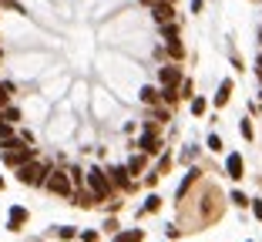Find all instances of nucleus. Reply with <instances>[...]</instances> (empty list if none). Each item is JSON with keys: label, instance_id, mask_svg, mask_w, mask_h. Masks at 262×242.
I'll use <instances>...</instances> for the list:
<instances>
[{"label": "nucleus", "instance_id": "nucleus-1", "mask_svg": "<svg viewBox=\"0 0 262 242\" xmlns=\"http://www.w3.org/2000/svg\"><path fill=\"white\" fill-rule=\"evenodd\" d=\"M0 158H4L7 168H20L24 162L34 158V148H31V141H24V138H7V141H0Z\"/></svg>", "mask_w": 262, "mask_h": 242}, {"label": "nucleus", "instance_id": "nucleus-2", "mask_svg": "<svg viewBox=\"0 0 262 242\" xmlns=\"http://www.w3.org/2000/svg\"><path fill=\"white\" fill-rule=\"evenodd\" d=\"M47 172H51V165H44V162H37V158H31V162H24L20 168H17V179H20L24 185H31V188H44Z\"/></svg>", "mask_w": 262, "mask_h": 242}, {"label": "nucleus", "instance_id": "nucleus-3", "mask_svg": "<svg viewBox=\"0 0 262 242\" xmlns=\"http://www.w3.org/2000/svg\"><path fill=\"white\" fill-rule=\"evenodd\" d=\"M44 188L51 192V195H61V199H71L74 195V182H71V172H64V168H51L44 179Z\"/></svg>", "mask_w": 262, "mask_h": 242}, {"label": "nucleus", "instance_id": "nucleus-4", "mask_svg": "<svg viewBox=\"0 0 262 242\" xmlns=\"http://www.w3.org/2000/svg\"><path fill=\"white\" fill-rule=\"evenodd\" d=\"M88 188H91L94 195H98V202H108L111 199V192H115V188H111V179H108V172H104V168H88Z\"/></svg>", "mask_w": 262, "mask_h": 242}, {"label": "nucleus", "instance_id": "nucleus-5", "mask_svg": "<svg viewBox=\"0 0 262 242\" xmlns=\"http://www.w3.org/2000/svg\"><path fill=\"white\" fill-rule=\"evenodd\" d=\"M158 81H162V87H175L178 91V84H182V68H178V61L165 64V68L158 71Z\"/></svg>", "mask_w": 262, "mask_h": 242}, {"label": "nucleus", "instance_id": "nucleus-6", "mask_svg": "<svg viewBox=\"0 0 262 242\" xmlns=\"http://www.w3.org/2000/svg\"><path fill=\"white\" fill-rule=\"evenodd\" d=\"M108 179H111V188H118V192H128L131 188V175L124 165H115V168H108Z\"/></svg>", "mask_w": 262, "mask_h": 242}, {"label": "nucleus", "instance_id": "nucleus-7", "mask_svg": "<svg viewBox=\"0 0 262 242\" xmlns=\"http://www.w3.org/2000/svg\"><path fill=\"white\" fill-rule=\"evenodd\" d=\"M138 148L145 151V155H158V151H162V141H158V135H155L151 125L145 128V135H141V141H138Z\"/></svg>", "mask_w": 262, "mask_h": 242}, {"label": "nucleus", "instance_id": "nucleus-8", "mask_svg": "<svg viewBox=\"0 0 262 242\" xmlns=\"http://www.w3.org/2000/svg\"><path fill=\"white\" fill-rule=\"evenodd\" d=\"M151 17H155V24L175 20V4H155V7H151Z\"/></svg>", "mask_w": 262, "mask_h": 242}, {"label": "nucleus", "instance_id": "nucleus-9", "mask_svg": "<svg viewBox=\"0 0 262 242\" xmlns=\"http://www.w3.org/2000/svg\"><path fill=\"white\" fill-rule=\"evenodd\" d=\"M225 175H229V179H242V175H246L242 155H229V158H225Z\"/></svg>", "mask_w": 262, "mask_h": 242}, {"label": "nucleus", "instance_id": "nucleus-10", "mask_svg": "<svg viewBox=\"0 0 262 242\" xmlns=\"http://www.w3.org/2000/svg\"><path fill=\"white\" fill-rule=\"evenodd\" d=\"M24 222H27V209H24V205H14V209H10V219H7V229L17 232V229H24Z\"/></svg>", "mask_w": 262, "mask_h": 242}, {"label": "nucleus", "instance_id": "nucleus-11", "mask_svg": "<svg viewBox=\"0 0 262 242\" xmlns=\"http://www.w3.org/2000/svg\"><path fill=\"white\" fill-rule=\"evenodd\" d=\"M74 205H81V209H91V205H98V195H94L91 188H88V192H74Z\"/></svg>", "mask_w": 262, "mask_h": 242}, {"label": "nucleus", "instance_id": "nucleus-12", "mask_svg": "<svg viewBox=\"0 0 262 242\" xmlns=\"http://www.w3.org/2000/svg\"><path fill=\"white\" fill-rule=\"evenodd\" d=\"M145 232L141 229H124V232H115V242H141Z\"/></svg>", "mask_w": 262, "mask_h": 242}, {"label": "nucleus", "instance_id": "nucleus-13", "mask_svg": "<svg viewBox=\"0 0 262 242\" xmlns=\"http://www.w3.org/2000/svg\"><path fill=\"white\" fill-rule=\"evenodd\" d=\"M124 168H128V175H141V172H145V151H141V155H135L128 165H124Z\"/></svg>", "mask_w": 262, "mask_h": 242}, {"label": "nucleus", "instance_id": "nucleus-14", "mask_svg": "<svg viewBox=\"0 0 262 242\" xmlns=\"http://www.w3.org/2000/svg\"><path fill=\"white\" fill-rule=\"evenodd\" d=\"M141 101L145 104H158L162 101V91H158V87H141Z\"/></svg>", "mask_w": 262, "mask_h": 242}, {"label": "nucleus", "instance_id": "nucleus-15", "mask_svg": "<svg viewBox=\"0 0 262 242\" xmlns=\"http://www.w3.org/2000/svg\"><path fill=\"white\" fill-rule=\"evenodd\" d=\"M168 57L171 61H182V57H185V47H182V40H168Z\"/></svg>", "mask_w": 262, "mask_h": 242}, {"label": "nucleus", "instance_id": "nucleus-16", "mask_svg": "<svg viewBox=\"0 0 262 242\" xmlns=\"http://www.w3.org/2000/svg\"><path fill=\"white\" fill-rule=\"evenodd\" d=\"M229 94H232V81L225 78V81H222V87H219V94H215V104H219V108L229 101Z\"/></svg>", "mask_w": 262, "mask_h": 242}, {"label": "nucleus", "instance_id": "nucleus-17", "mask_svg": "<svg viewBox=\"0 0 262 242\" xmlns=\"http://www.w3.org/2000/svg\"><path fill=\"white\" fill-rule=\"evenodd\" d=\"M178 34H182V27H178V24H175V20H168V24H162V37H165V40H175V37H178Z\"/></svg>", "mask_w": 262, "mask_h": 242}, {"label": "nucleus", "instance_id": "nucleus-18", "mask_svg": "<svg viewBox=\"0 0 262 242\" xmlns=\"http://www.w3.org/2000/svg\"><path fill=\"white\" fill-rule=\"evenodd\" d=\"M0 118H4V121H10V125H14V121H20V111H17L14 104H4V108H0Z\"/></svg>", "mask_w": 262, "mask_h": 242}, {"label": "nucleus", "instance_id": "nucleus-19", "mask_svg": "<svg viewBox=\"0 0 262 242\" xmlns=\"http://www.w3.org/2000/svg\"><path fill=\"white\" fill-rule=\"evenodd\" d=\"M54 235H57V239H64V242H71V239L77 235V229H74V226H57Z\"/></svg>", "mask_w": 262, "mask_h": 242}, {"label": "nucleus", "instance_id": "nucleus-20", "mask_svg": "<svg viewBox=\"0 0 262 242\" xmlns=\"http://www.w3.org/2000/svg\"><path fill=\"white\" fill-rule=\"evenodd\" d=\"M7 138H14V125L0 118V141H7Z\"/></svg>", "mask_w": 262, "mask_h": 242}, {"label": "nucleus", "instance_id": "nucleus-21", "mask_svg": "<svg viewBox=\"0 0 262 242\" xmlns=\"http://www.w3.org/2000/svg\"><path fill=\"white\" fill-rule=\"evenodd\" d=\"M158 209H162V199H158V195H148L145 199V212H158Z\"/></svg>", "mask_w": 262, "mask_h": 242}, {"label": "nucleus", "instance_id": "nucleus-22", "mask_svg": "<svg viewBox=\"0 0 262 242\" xmlns=\"http://www.w3.org/2000/svg\"><path fill=\"white\" fill-rule=\"evenodd\" d=\"M208 148H212V151H222V138H219V135H208Z\"/></svg>", "mask_w": 262, "mask_h": 242}, {"label": "nucleus", "instance_id": "nucleus-23", "mask_svg": "<svg viewBox=\"0 0 262 242\" xmlns=\"http://www.w3.org/2000/svg\"><path fill=\"white\" fill-rule=\"evenodd\" d=\"M202 111H205V101H202V98H192V115H202Z\"/></svg>", "mask_w": 262, "mask_h": 242}, {"label": "nucleus", "instance_id": "nucleus-24", "mask_svg": "<svg viewBox=\"0 0 262 242\" xmlns=\"http://www.w3.org/2000/svg\"><path fill=\"white\" fill-rule=\"evenodd\" d=\"M178 98H192V81H182V94Z\"/></svg>", "mask_w": 262, "mask_h": 242}, {"label": "nucleus", "instance_id": "nucleus-25", "mask_svg": "<svg viewBox=\"0 0 262 242\" xmlns=\"http://www.w3.org/2000/svg\"><path fill=\"white\" fill-rule=\"evenodd\" d=\"M168 168H171V158H168V155H165V158H162V162H158V175H162V172H168Z\"/></svg>", "mask_w": 262, "mask_h": 242}, {"label": "nucleus", "instance_id": "nucleus-26", "mask_svg": "<svg viewBox=\"0 0 262 242\" xmlns=\"http://www.w3.org/2000/svg\"><path fill=\"white\" fill-rule=\"evenodd\" d=\"M232 202H235V205H249V199L242 195V192H232Z\"/></svg>", "mask_w": 262, "mask_h": 242}, {"label": "nucleus", "instance_id": "nucleus-27", "mask_svg": "<svg viewBox=\"0 0 262 242\" xmlns=\"http://www.w3.org/2000/svg\"><path fill=\"white\" fill-rule=\"evenodd\" d=\"M81 239H84V242H98V232H94V229H88V232H81Z\"/></svg>", "mask_w": 262, "mask_h": 242}, {"label": "nucleus", "instance_id": "nucleus-28", "mask_svg": "<svg viewBox=\"0 0 262 242\" xmlns=\"http://www.w3.org/2000/svg\"><path fill=\"white\" fill-rule=\"evenodd\" d=\"M145 7H155V4H175V0H141Z\"/></svg>", "mask_w": 262, "mask_h": 242}, {"label": "nucleus", "instance_id": "nucleus-29", "mask_svg": "<svg viewBox=\"0 0 262 242\" xmlns=\"http://www.w3.org/2000/svg\"><path fill=\"white\" fill-rule=\"evenodd\" d=\"M202 7H205V0H192V14H199Z\"/></svg>", "mask_w": 262, "mask_h": 242}, {"label": "nucleus", "instance_id": "nucleus-30", "mask_svg": "<svg viewBox=\"0 0 262 242\" xmlns=\"http://www.w3.org/2000/svg\"><path fill=\"white\" fill-rule=\"evenodd\" d=\"M252 212H255V219H262V202H252Z\"/></svg>", "mask_w": 262, "mask_h": 242}, {"label": "nucleus", "instance_id": "nucleus-31", "mask_svg": "<svg viewBox=\"0 0 262 242\" xmlns=\"http://www.w3.org/2000/svg\"><path fill=\"white\" fill-rule=\"evenodd\" d=\"M255 74H259V81H262V61H259V68H255Z\"/></svg>", "mask_w": 262, "mask_h": 242}, {"label": "nucleus", "instance_id": "nucleus-32", "mask_svg": "<svg viewBox=\"0 0 262 242\" xmlns=\"http://www.w3.org/2000/svg\"><path fill=\"white\" fill-rule=\"evenodd\" d=\"M0 188H4V179H0Z\"/></svg>", "mask_w": 262, "mask_h": 242}, {"label": "nucleus", "instance_id": "nucleus-33", "mask_svg": "<svg viewBox=\"0 0 262 242\" xmlns=\"http://www.w3.org/2000/svg\"><path fill=\"white\" fill-rule=\"evenodd\" d=\"M259 40H262V31H259Z\"/></svg>", "mask_w": 262, "mask_h": 242}, {"label": "nucleus", "instance_id": "nucleus-34", "mask_svg": "<svg viewBox=\"0 0 262 242\" xmlns=\"http://www.w3.org/2000/svg\"><path fill=\"white\" fill-rule=\"evenodd\" d=\"M259 98H262V91H259Z\"/></svg>", "mask_w": 262, "mask_h": 242}]
</instances>
